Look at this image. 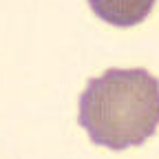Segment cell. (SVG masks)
<instances>
[{"instance_id": "cell-1", "label": "cell", "mask_w": 159, "mask_h": 159, "mask_svg": "<svg viewBox=\"0 0 159 159\" xmlns=\"http://www.w3.org/2000/svg\"><path fill=\"white\" fill-rule=\"evenodd\" d=\"M77 124L97 146H142L159 126V80L142 69H106L80 93Z\"/></svg>"}, {"instance_id": "cell-2", "label": "cell", "mask_w": 159, "mask_h": 159, "mask_svg": "<svg viewBox=\"0 0 159 159\" xmlns=\"http://www.w3.org/2000/svg\"><path fill=\"white\" fill-rule=\"evenodd\" d=\"M155 2L157 0H89V7L99 20L119 29H128L144 22Z\"/></svg>"}]
</instances>
